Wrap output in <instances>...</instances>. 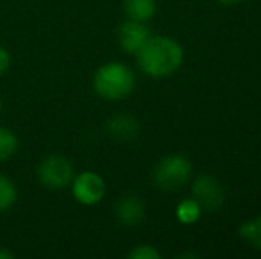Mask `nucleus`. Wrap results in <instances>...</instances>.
<instances>
[{
  "label": "nucleus",
  "instance_id": "9b49d317",
  "mask_svg": "<svg viewBox=\"0 0 261 259\" xmlns=\"http://www.w3.org/2000/svg\"><path fill=\"white\" fill-rule=\"evenodd\" d=\"M203 215V208L197 203L196 199H183L181 203L176 206V218H178L179 224L183 225H192Z\"/></svg>",
  "mask_w": 261,
  "mask_h": 259
},
{
  "label": "nucleus",
  "instance_id": "f8f14e48",
  "mask_svg": "<svg viewBox=\"0 0 261 259\" xmlns=\"http://www.w3.org/2000/svg\"><path fill=\"white\" fill-rule=\"evenodd\" d=\"M238 235L242 240L251 243L256 250H261V215L252 220H247L238 227Z\"/></svg>",
  "mask_w": 261,
  "mask_h": 259
},
{
  "label": "nucleus",
  "instance_id": "39448f33",
  "mask_svg": "<svg viewBox=\"0 0 261 259\" xmlns=\"http://www.w3.org/2000/svg\"><path fill=\"white\" fill-rule=\"evenodd\" d=\"M73 197L84 206H94L105 197V180L94 170H84L71 181Z\"/></svg>",
  "mask_w": 261,
  "mask_h": 259
},
{
  "label": "nucleus",
  "instance_id": "dca6fc26",
  "mask_svg": "<svg viewBox=\"0 0 261 259\" xmlns=\"http://www.w3.org/2000/svg\"><path fill=\"white\" fill-rule=\"evenodd\" d=\"M9 66H11V55H9V52H7L4 46H0V76L4 75V73L9 69Z\"/></svg>",
  "mask_w": 261,
  "mask_h": 259
},
{
  "label": "nucleus",
  "instance_id": "f3484780",
  "mask_svg": "<svg viewBox=\"0 0 261 259\" xmlns=\"http://www.w3.org/2000/svg\"><path fill=\"white\" fill-rule=\"evenodd\" d=\"M0 259H13V252L6 249H0Z\"/></svg>",
  "mask_w": 261,
  "mask_h": 259
},
{
  "label": "nucleus",
  "instance_id": "4468645a",
  "mask_svg": "<svg viewBox=\"0 0 261 259\" xmlns=\"http://www.w3.org/2000/svg\"><path fill=\"white\" fill-rule=\"evenodd\" d=\"M18 190L14 183L7 176L0 174V213L7 211L14 203H16Z\"/></svg>",
  "mask_w": 261,
  "mask_h": 259
},
{
  "label": "nucleus",
  "instance_id": "1a4fd4ad",
  "mask_svg": "<svg viewBox=\"0 0 261 259\" xmlns=\"http://www.w3.org/2000/svg\"><path fill=\"white\" fill-rule=\"evenodd\" d=\"M107 133L116 140H134L141 133V125L130 114H116L107 121Z\"/></svg>",
  "mask_w": 261,
  "mask_h": 259
},
{
  "label": "nucleus",
  "instance_id": "f03ea898",
  "mask_svg": "<svg viewBox=\"0 0 261 259\" xmlns=\"http://www.w3.org/2000/svg\"><path fill=\"white\" fill-rule=\"evenodd\" d=\"M135 73L123 63H107L96 69L93 78L94 93L103 100L117 101L128 98L135 91Z\"/></svg>",
  "mask_w": 261,
  "mask_h": 259
},
{
  "label": "nucleus",
  "instance_id": "2eb2a0df",
  "mask_svg": "<svg viewBox=\"0 0 261 259\" xmlns=\"http://www.w3.org/2000/svg\"><path fill=\"white\" fill-rule=\"evenodd\" d=\"M128 257L130 259H160L162 254L158 252L153 245H146V243H142V245L134 247V249L128 252Z\"/></svg>",
  "mask_w": 261,
  "mask_h": 259
},
{
  "label": "nucleus",
  "instance_id": "6ab92c4d",
  "mask_svg": "<svg viewBox=\"0 0 261 259\" xmlns=\"http://www.w3.org/2000/svg\"><path fill=\"white\" fill-rule=\"evenodd\" d=\"M0 116H2V100H0Z\"/></svg>",
  "mask_w": 261,
  "mask_h": 259
},
{
  "label": "nucleus",
  "instance_id": "a211bd4d",
  "mask_svg": "<svg viewBox=\"0 0 261 259\" xmlns=\"http://www.w3.org/2000/svg\"><path fill=\"white\" fill-rule=\"evenodd\" d=\"M219 4H224V6H234V4H240L242 0H217Z\"/></svg>",
  "mask_w": 261,
  "mask_h": 259
},
{
  "label": "nucleus",
  "instance_id": "7ed1b4c3",
  "mask_svg": "<svg viewBox=\"0 0 261 259\" xmlns=\"http://www.w3.org/2000/svg\"><path fill=\"white\" fill-rule=\"evenodd\" d=\"M192 162L185 155H167L155 165L153 183L164 192H176L192 178Z\"/></svg>",
  "mask_w": 261,
  "mask_h": 259
},
{
  "label": "nucleus",
  "instance_id": "20e7f679",
  "mask_svg": "<svg viewBox=\"0 0 261 259\" xmlns=\"http://www.w3.org/2000/svg\"><path fill=\"white\" fill-rule=\"evenodd\" d=\"M75 178L71 162L62 155H50L41 160L38 167V180L48 190H62L69 187Z\"/></svg>",
  "mask_w": 261,
  "mask_h": 259
},
{
  "label": "nucleus",
  "instance_id": "f257e3e1",
  "mask_svg": "<svg viewBox=\"0 0 261 259\" xmlns=\"http://www.w3.org/2000/svg\"><path fill=\"white\" fill-rule=\"evenodd\" d=\"M135 55L141 71L151 78H167L174 75L185 59L183 46L167 36H149Z\"/></svg>",
  "mask_w": 261,
  "mask_h": 259
},
{
  "label": "nucleus",
  "instance_id": "ddd939ff",
  "mask_svg": "<svg viewBox=\"0 0 261 259\" xmlns=\"http://www.w3.org/2000/svg\"><path fill=\"white\" fill-rule=\"evenodd\" d=\"M18 137L14 135L13 130L0 126V162L9 160L14 153L18 151Z\"/></svg>",
  "mask_w": 261,
  "mask_h": 259
},
{
  "label": "nucleus",
  "instance_id": "0eeeda50",
  "mask_svg": "<svg viewBox=\"0 0 261 259\" xmlns=\"http://www.w3.org/2000/svg\"><path fill=\"white\" fill-rule=\"evenodd\" d=\"M149 36H151V31L144 21H135L130 18L123 21L117 28V41H119L121 50L126 53H134V55L142 48Z\"/></svg>",
  "mask_w": 261,
  "mask_h": 259
},
{
  "label": "nucleus",
  "instance_id": "6e6552de",
  "mask_svg": "<svg viewBox=\"0 0 261 259\" xmlns=\"http://www.w3.org/2000/svg\"><path fill=\"white\" fill-rule=\"evenodd\" d=\"M114 211H116L117 220L123 225H137L146 217V203L142 197L128 194L117 200Z\"/></svg>",
  "mask_w": 261,
  "mask_h": 259
},
{
  "label": "nucleus",
  "instance_id": "9d476101",
  "mask_svg": "<svg viewBox=\"0 0 261 259\" xmlns=\"http://www.w3.org/2000/svg\"><path fill=\"white\" fill-rule=\"evenodd\" d=\"M123 9L130 20L148 23L156 13V0H123Z\"/></svg>",
  "mask_w": 261,
  "mask_h": 259
},
{
  "label": "nucleus",
  "instance_id": "423d86ee",
  "mask_svg": "<svg viewBox=\"0 0 261 259\" xmlns=\"http://www.w3.org/2000/svg\"><path fill=\"white\" fill-rule=\"evenodd\" d=\"M192 195L201 204V208L208 211H217L219 208H222L224 200H226L222 185L212 174H201L194 180Z\"/></svg>",
  "mask_w": 261,
  "mask_h": 259
}]
</instances>
